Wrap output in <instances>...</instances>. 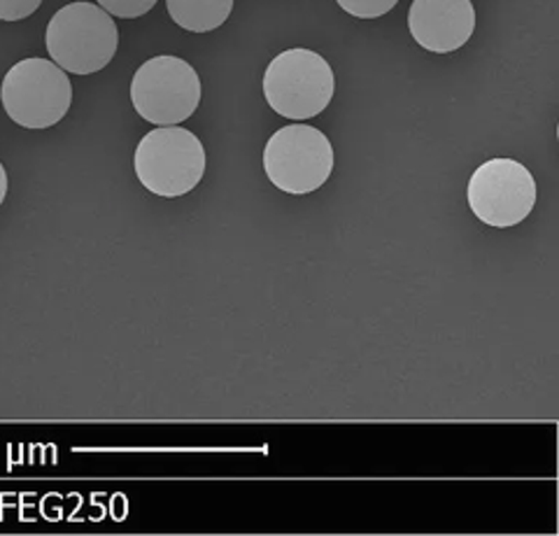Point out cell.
Returning <instances> with one entry per match:
<instances>
[{"label":"cell","mask_w":559,"mask_h":536,"mask_svg":"<svg viewBox=\"0 0 559 536\" xmlns=\"http://www.w3.org/2000/svg\"><path fill=\"white\" fill-rule=\"evenodd\" d=\"M51 61L66 73L92 75L108 65L119 45L112 14L94 3H70L51 16L45 33Z\"/></svg>","instance_id":"1"},{"label":"cell","mask_w":559,"mask_h":536,"mask_svg":"<svg viewBox=\"0 0 559 536\" xmlns=\"http://www.w3.org/2000/svg\"><path fill=\"white\" fill-rule=\"evenodd\" d=\"M336 94V75L329 61L312 49L294 47L269 63L264 96L269 106L285 119L304 122L322 115Z\"/></svg>","instance_id":"2"},{"label":"cell","mask_w":559,"mask_h":536,"mask_svg":"<svg viewBox=\"0 0 559 536\" xmlns=\"http://www.w3.org/2000/svg\"><path fill=\"white\" fill-rule=\"evenodd\" d=\"M205 147L182 127H159L143 135L135 147V176L147 192L178 199L197 189L205 176Z\"/></svg>","instance_id":"3"},{"label":"cell","mask_w":559,"mask_h":536,"mask_svg":"<svg viewBox=\"0 0 559 536\" xmlns=\"http://www.w3.org/2000/svg\"><path fill=\"white\" fill-rule=\"evenodd\" d=\"M0 100L14 124L49 129L68 115L73 84L55 61L33 57L10 68L0 86Z\"/></svg>","instance_id":"4"},{"label":"cell","mask_w":559,"mask_h":536,"mask_svg":"<svg viewBox=\"0 0 559 536\" xmlns=\"http://www.w3.org/2000/svg\"><path fill=\"white\" fill-rule=\"evenodd\" d=\"M336 154L329 138L308 124H289L275 131L264 147V170L285 194L304 196L318 189L334 172Z\"/></svg>","instance_id":"5"},{"label":"cell","mask_w":559,"mask_h":536,"mask_svg":"<svg viewBox=\"0 0 559 536\" xmlns=\"http://www.w3.org/2000/svg\"><path fill=\"white\" fill-rule=\"evenodd\" d=\"M135 112L154 127L182 124L201 103L199 73L180 57H154L131 80Z\"/></svg>","instance_id":"6"},{"label":"cell","mask_w":559,"mask_h":536,"mask_svg":"<svg viewBox=\"0 0 559 536\" xmlns=\"http://www.w3.org/2000/svg\"><path fill=\"white\" fill-rule=\"evenodd\" d=\"M466 201L487 227L509 229L534 211L536 182L530 168L515 159H489L471 176Z\"/></svg>","instance_id":"7"},{"label":"cell","mask_w":559,"mask_h":536,"mask_svg":"<svg viewBox=\"0 0 559 536\" xmlns=\"http://www.w3.org/2000/svg\"><path fill=\"white\" fill-rule=\"evenodd\" d=\"M413 40L433 55L462 49L476 31V10L471 0H413L408 10Z\"/></svg>","instance_id":"8"},{"label":"cell","mask_w":559,"mask_h":536,"mask_svg":"<svg viewBox=\"0 0 559 536\" xmlns=\"http://www.w3.org/2000/svg\"><path fill=\"white\" fill-rule=\"evenodd\" d=\"M170 20L189 33H210L231 16L234 0H166Z\"/></svg>","instance_id":"9"},{"label":"cell","mask_w":559,"mask_h":536,"mask_svg":"<svg viewBox=\"0 0 559 536\" xmlns=\"http://www.w3.org/2000/svg\"><path fill=\"white\" fill-rule=\"evenodd\" d=\"M336 3L357 20H378L392 12L399 0H336Z\"/></svg>","instance_id":"10"},{"label":"cell","mask_w":559,"mask_h":536,"mask_svg":"<svg viewBox=\"0 0 559 536\" xmlns=\"http://www.w3.org/2000/svg\"><path fill=\"white\" fill-rule=\"evenodd\" d=\"M96 3L112 16L119 20H138V16L147 14L159 0H96Z\"/></svg>","instance_id":"11"},{"label":"cell","mask_w":559,"mask_h":536,"mask_svg":"<svg viewBox=\"0 0 559 536\" xmlns=\"http://www.w3.org/2000/svg\"><path fill=\"white\" fill-rule=\"evenodd\" d=\"M43 5V0H0V22H22Z\"/></svg>","instance_id":"12"},{"label":"cell","mask_w":559,"mask_h":536,"mask_svg":"<svg viewBox=\"0 0 559 536\" xmlns=\"http://www.w3.org/2000/svg\"><path fill=\"white\" fill-rule=\"evenodd\" d=\"M8 187H10L8 172H5V166L0 164V205H3V201H5V196H8Z\"/></svg>","instance_id":"13"}]
</instances>
